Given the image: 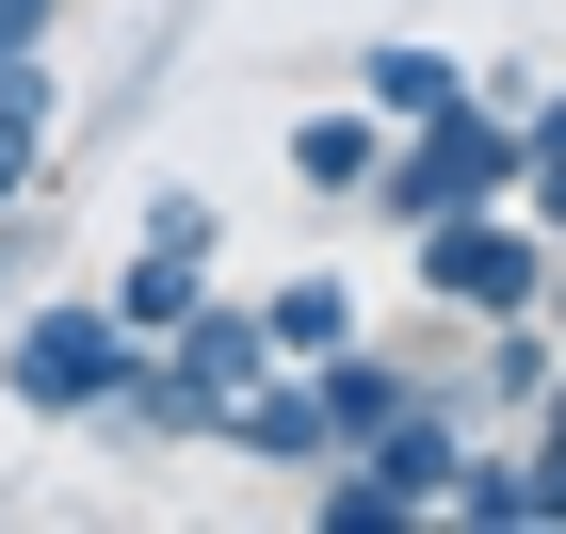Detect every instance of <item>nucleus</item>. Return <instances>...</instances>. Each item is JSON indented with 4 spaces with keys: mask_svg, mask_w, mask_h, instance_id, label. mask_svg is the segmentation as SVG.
Here are the masks:
<instances>
[{
    "mask_svg": "<svg viewBox=\"0 0 566 534\" xmlns=\"http://www.w3.org/2000/svg\"><path fill=\"white\" fill-rule=\"evenodd\" d=\"M485 195H518V114L485 97V65H470V97H437L421 130H389V163H373V195L356 211L389 227H437V211H485Z\"/></svg>",
    "mask_w": 566,
    "mask_h": 534,
    "instance_id": "nucleus-1",
    "label": "nucleus"
},
{
    "mask_svg": "<svg viewBox=\"0 0 566 534\" xmlns=\"http://www.w3.org/2000/svg\"><path fill=\"white\" fill-rule=\"evenodd\" d=\"M453 453H470V405H453V389H421V405H389V421H373V438H356L340 470H307V519H324V534H389V519H437Z\"/></svg>",
    "mask_w": 566,
    "mask_h": 534,
    "instance_id": "nucleus-2",
    "label": "nucleus"
},
{
    "mask_svg": "<svg viewBox=\"0 0 566 534\" xmlns=\"http://www.w3.org/2000/svg\"><path fill=\"white\" fill-rule=\"evenodd\" d=\"M405 260H421V308L437 324H518L534 292H551V227H534L518 195H485V211L405 227Z\"/></svg>",
    "mask_w": 566,
    "mask_h": 534,
    "instance_id": "nucleus-3",
    "label": "nucleus"
},
{
    "mask_svg": "<svg viewBox=\"0 0 566 534\" xmlns=\"http://www.w3.org/2000/svg\"><path fill=\"white\" fill-rule=\"evenodd\" d=\"M130 356H146V341L97 308V292H33V308H0V405H33V421H97Z\"/></svg>",
    "mask_w": 566,
    "mask_h": 534,
    "instance_id": "nucleus-4",
    "label": "nucleus"
},
{
    "mask_svg": "<svg viewBox=\"0 0 566 534\" xmlns=\"http://www.w3.org/2000/svg\"><path fill=\"white\" fill-rule=\"evenodd\" d=\"M211 438L243 453V470H292V486H307V470H340V421H324V389H307V356H275V373L227 405Z\"/></svg>",
    "mask_w": 566,
    "mask_h": 534,
    "instance_id": "nucleus-5",
    "label": "nucleus"
},
{
    "mask_svg": "<svg viewBox=\"0 0 566 534\" xmlns=\"http://www.w3.org/2000/svg\"><path fill=\"white\" fill-rule=\"evenodd\" d=\"M373 163H389V114H373V97H307V114H292V178H307V195H340V211H356Z\"/></svg>",
    "mask_w": 566,
    "mask_h": 534,
    "instance_id": "nucleus-6",
    "label": "nucleus"
},
{
    "mask_svg": "<svg viewBox=\"0 0 566 534\" xmlns=\"http://www.w3.org/2000/svg\"><path fill=\"white\" fill-rule=\"evenodd\" d=\"M340 97H373L389 130H421L437 97H470V65H453V49H437V33H373V49H356V65H340Z\"/></svg>",
    "mask_w": 566,
    "mask_h": 534,
    "instance_id": "nucleus-7",
    "label": "nucleus"
},
{
    "mask_svg": "<svg viewBox=\"0 0 566 534\" xmlns=\"http://www.w3.org/2000/svg\"><path fill=\"white\" fill-rule=\"evenodd\" d=\"M195 292H211V260H195V243H146V227H130V260H114V292H97V308L130 324V341H163Z\"/></svg>",
    "mask_w": 566,
    "mask_h": 534,
    "instance_id": "nucleus-8",
    "label": "nucleus"
},
{
    "mask_svg": "<svg viewBox=\"0 0 566 534\" xmlns=\"http://www.w3.org/2000/svg\"><path fill=\"white\" fill-rule=\"evenodd\" d=\"M243 308H260L275 356H324V341H356V275H340V260H307V275H275V292H243Z\"/></svg>",
    "mask_w": 566,
    "mask_h": 534,
    "instance_id": "nucleus-9",
    "label": "nucleus"
},
{
    "mask_svg": "<svg viewBox=\"0 0 566 534\" xmlns=\"http://www.w3.org/2000/svg\"><path fill=\"white\" fill-rule=\"evenodd\" d=\"M437 519H485V534H534V453H518V438H470V453H453V486H437Z\"/></svg>",
    "mask_w": 566,
    "mask_h": 534,
    "instance_id": "nucleus-10",
    "label": "nucleus"
},
{
    "mask_svg": "<svg viewBox=\"0 0 566 534\" xmlns=\"http://www.w3.org/2000/svg\"><path fill=\"white\" fill-rule=\"evenodd\" d=\"M470 341H485V356H470V405H485V421H518V405L551 389V356H566L534 308H518V324H470Z\"/></svg>",
    "mask_w": 566,
    "mask_h": 534,
    "instance_id": "nucleus-11",
    "label": "nucleus"
},
{
    "mask_svg": "<svg viewBox=\"0 0 566 534\" xmlns=\"http://www.w3.org/2000/svg\"><path fill=\"white\" fill-rule=\"evenodd\" d=\"M49 130H65V65H49V33H0V146L49 163Z\"/></svg>",
    "mask_w": 566,
    "mask_h": 534,
    "instance_id": "nucleus-12",
    "label": "nucleus"
},
{
    "mask_svg": "<svg viewBox=\"0 0 566 534\" xmlns=\"http://www.w3.org/2000/svg\"><path fill=\"white\" fill-rule=\"evenodd\" d=\"M146 243H195V260H227V211H211V195H178V178H163V195H146Z\"/></svg>",
    "mask_w": 566,
    "mask_h": 534,
    "instance_id": "nucleus-13",
    "label": "nucleus"
},
{
    "mask_svg": "<svg viewBox=\"0 0 566 534\" xmlns=\"http://www.w3.org/2000/svg\"><path fill=\"white\" fill-rule=\"evenodd\" d=\"M518 453H534V534H566V438H534V421H518Z\"/></svg>",
    "mask_w": 566,
    "mask_h": 534,
    "instance_id": "nucleus-14",
    "label": "nucleus"
},
{
    "mask_svg": "<svg viewBox=\"0 0 566 534\" xmlns=\"http://www.w3.org/2000/svg\"><path fill=\"white\" fill-rule=\"evenodd\" d=\"M518 421H534V438H566V356H551V389H534V405H518Z\"/></svg>",
    "mask_w": 566,
    "mask_h": 534,
    "instance_id": "nucleus-15",
    "label": "nucleus"
},
{
    "mask_svg": "<svg viewBox=\"0 0 566 534\" xmlns=\"http://www.w3.org/2000/svg\"><path fill=\"white\" fill-rule=\"evenodd\" d=\"M534 324H551V341H566V243H551V292H534Z\"/></svg>",
    "mask_w": 566,
    "mask_h": 534,
    "instance_id": "nucleus-16",
    "label": "nucleus"
},
{
    "mask_svg": "<svg viewBox=\"0 0 566 534\" xmlns=\"http://www.w3.org/2000/svg\"><path fill=\"white\" fill-rule=\"evenodd\" d=\"M49 17H65V0H0V33H49Z\"/></svg>",
    "mask_w": 566,
    "mask_h": 534,
    "instance_id": "nucleus-17",
    "label": "nucleus"
}]
</instances>
